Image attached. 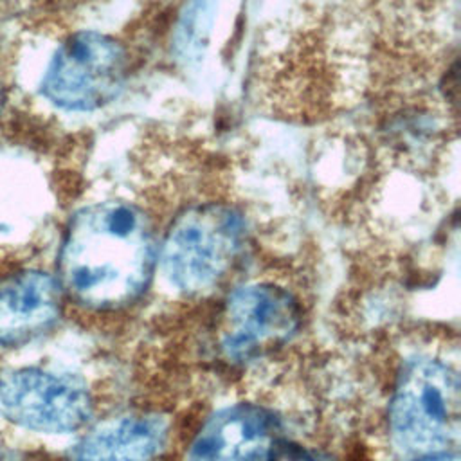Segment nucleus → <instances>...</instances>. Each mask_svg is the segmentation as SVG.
<instances>
[{
	"instance_id": "obj_1",
	"label": "nucleus",
	"mask_w": 461,
	"mask_h": 461,
	"mask_svg": "<svg viewBox=\"0 0 461 461\" xmlns=\"http://www.w3.org/2000/svg\"><path fill=\"white\" fill-rule=\"evenodd\" d=\"M157 238L130 202H99L68 221L58 256L63 294L85 312L119 315L146 295L157 270Z\"/></svg>"
},
{
	"instance_id": "obj_2",
	"label": "nucleus",
	"mask_w": 461,
	"mask_h": 461,
	"mask_svg": "<svg viewBox=\"0 0 461 461\" xmlns=\"http://www.w3.org/2000/svg\"><path fill=\"white\" fill-rule=\"evenodd\" d=\"M459 420L461 380L456 362L432 351L403 358L385 407L391 452L402 461L456 452Z\"/></svg>"
},
{
	"instance_id": "obj_3",
	"label": "nucleus",
	"mask_w": 461,
	"mask_h": 461,
	"mask_svg": "<svg viewBox=\"0 0 461 461\" xmlns=\"http://www.w3.org/2000/svg\"><path fill=\"white\" fill-rule=\"evenodd\" d=\"M240 211L223 202H200L178 212L157 247V270L176 294L203 297L234 272L245 249Z\"/></svg>"
},
{
	"instance_id": "obj_4",
	"label": "nucleus",
	"mask_w": 461,
	"mask_h": 461,
	"mask_svg": "<svg viewBox=\"0 0 461 461\" xmlns=\"http://www.w3.org/2000/svg\"><path fill=\"white\" fill-rule=\"evenodd\" d=\"M303 330V303L272 279L245 281L220 308L216 353L229 367L247 369L285 351Z\"/></svg>"
},
{
	"instance_id": "obj_5",
	"label": "nucleus",
	"mask_w": 461,
	"mask_h": 461,
	"mask_svg": "<svg viewBox=\"0 0 461 461\" xmlns=\"http://www.w3.org/2000/svg\"><path fill=\"white\" fill-rule=\"evenodd\" d=\"M130 72V56L115 38L83 31L67 38L50 59L41 92L59 108L97 110L113 101Z\"/></svg>"
},
{
	"instance_id": "obj_6",
	"label": "nucleus",
	"mask_w": 461,
	"mask_h": 461,
	"mask_svg": "<svg viewBox=\"0 0 461 461\" xmlns=\"http://www.w3.org/2000/svg\"><path fill=\"white\" fill-rule=\"evenodd\" d=\"M0 409L23 429L68 434L90 423L95 402L90 387L77 376L20 367L0 375Z\"/></svg>"
},
{
	"instance_id": "obj_7",
	"label": "nucleus",
	"mask_w": 461,
	"mask_h": 461,
	"mask_svg": "<svg viewBox=\"0 0 461 461\" xmlns=\"http://www.w3.org/2000/svg\"><path fill=\"white\" fill-rule=\"evenodd\" d=\"M281 420L263 403L236 402L207 414L193 432L185 461H276Z\"/></svg>"
},
{
	"instance_id": "obj_8",
	"label": "nucleus",
	"mask_w": 461,
	"mask_h": 461,
	"mask_svg": "<svg viewBox=\"0 0 461 461\" xmlns=\"http://www.w3.org/2000/svg\"><path fill=\"white\" fill-rule=\"evenodd\" d=\"M169 420L155 409H126L97 421L74 448V461H164Z\"/></svg>"
},
{
	"instance_id": "obj_9",
	"label": "nucleus",
	"mask_w": 461,
	"mask_h": 461,
	"mask_svg": "<svg viewBox=\"0 0 461 461\" xmlns=\"http://www.w3.org/2000/svg\"><path fill=\"white\" fill-rule=\"evenodd\" d=\"M63 297L58 277L41 270L2 277L0 346H22L52 330L61 317Z\"/></svg>"
},
{
	"instance_id": "obj_10",
	"label": "nucleus",
	"mask_w": 461,
	"mask_h": 461,
	"mask_svg": "<svg viewBox=\"0 0 461 461\" xmlns=\"http://www.w3.org/2000/svg\"><path fill=\"white\" fill-rule=\"evenodd\" d=\"M411 461H459L456 452H445V454H436V456H427V457H418Z\"/></svg>"
},
{
	"instance_id": "obj_11",
	"label": "nucleus",
	"mask_w": 461,
	"mask_h": 461,
	"mask_svg": "<svg viewBox=\"0 0 461 461\" xmlns=\"http://www.w3.org/2000/svg\"><path fill=\"white\" fill-rule=\"evenodd\" d=\"M0 461H25V459H22L20 456H16L14 452H9V450L0 448Z\"/></svg>"
}]
</instances>
